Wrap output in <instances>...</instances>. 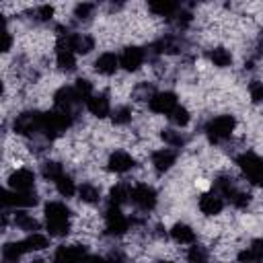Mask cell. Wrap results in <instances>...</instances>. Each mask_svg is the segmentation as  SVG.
I'll return each instance as SVG.
<instances>
[{"label":"cell","instance_id":"1","mask_svg":"<svg viewBox=\"0 0 263 263\" xmlns=\"http://www.w3.org/2000/svg\"><path fill=\"white\" fill-rule=\"evenodd\" d=\"M45 226L49 236H66L70 232V210L62 201H49L45 205Z\"/></svg>","mask_w":263,"mask_h":263},{"label":"cell","instance_id":"2","mask_svg":"<svg viewBox=\"0 0 263 263\" xmlns=\"http://www.w3.org/2000/svg\"><path fill=\"white\" fill-rule=\"evenodd\" d=\"M72 125V115L66 113V111H60V109H53L49 113H43V127H41V134L49 140L58 138L60 134H64L68 127Z\"/></svg>","mask_w":263,"mask_h":263},{"label":"cell","instance_id":"3","mask_svg":"<svg viewBox=\"0 0 263 263\" xmlns=\"http://www.w3.org/2000/svg\"><path fill=\"white\" fill-rule=\"evenodd\" d=\"M236 127V119L232 115H218L205 125V136L212 144H220L232 136Z\"/></svg>","mask_w":263,"mask_h":263},{"label":"cell","instance_id":"4","mask_svg":"<svg viewBox=\"0 0 263 263\" xmlns=\"http://www.w3.org/2000/svg\"><path fill=\"white\" fill-rule=\"evenodd\" d=\"M236 164L240 171L247 175V179L259 187H263V158L257 156L255 152H242L236 158Z\"/></svg>","mask_w":263,"mask_h":263},{"label":"cell","instance_id":"5","mask_svg":"<svg viewBox=\"0 0 263 263\" xmlns=\"http://www.w3.org/2000/svg\"><path fill=\"white\" fill-rule=\"evenodd\" d=\"M14 132L18 136H37L41 134V127H43V113H37V111H25L21 115H16L14 123H12Z\"/></svg>","mask_w":263,"mask_h":263},{"label":"cell","instance_id":"6","mask_svg":"<svg viewBox=\"0 0 263 263\" xmlns=\"http://www.w3.org/2000/svg\"><path fill=\"white\" fill-rule=\"evenodd\" d=\"M58 45L62 47H68L72 49L74 53H88L92 47H95V39L86 33H64L60 29V35H58Z\"/></svg>","mask_w":263,"mask_h":263},{"label":"cell","instance_id":"7","mask_svg":"<svg viewBox=\"0 0 263 263\" xmlns=\"http://www.w3.org/2000/svg\"><path fill=\"white\" fill-rule=\"evenodd\" d=\"M127 228H129V220L121 214L119 205H111L109 203V208L105 212V230H107V234L121 236V234L127 232Z\"/></svg>","mask_w":263,"mask_h":263},{"label":"cell","instance_id":"8","mask_svg":"<svg viewBox=\"0 0 263 263\" xmlns=\"http://www.w3.org/2000/svg\"><path fill=\"white\" fill-rule=\"evenodd\" d=\"M88 261V251L84 245H62L55 249L53 263H84Z\"/></svg>","mask_w":263,"mask_h":263},{"label":"cell","instance_id":"9","mask_svg":"<svg viewBox=\"0 0 263 263\" xmlns=\"http://www.w3.org/2000/svg\"><path fill=\"white\" fill-rule=\"evenodd\" d=\"M129 199L134 201L136 208L148 212V210H152L156 205V191L148 183H138V185L132 187V197Z\"/></svg>","mask_w":263,"mask_h":263},{"label":"cell","instance_id":"10","mask_svg":"<svg viewBox=\"0 0 263 263\" xmlns=\"http://www.w3.org/2000/svg\"><path fill=\"white\" fill-rule=\"evenodd\" d=\"M148 107L150 111L154 113H160V115H171L179 105H177V95L171 92V90H164V92H154V97L148 101Z\"/></svg>","mask_w":263,"mask_h":263},{"label":"cell","instance_id":"11","mask_svg":"<svg viewBox=\"0 0 263 263\" xmlns=\"http://www.w3.org/2000/svg\"><path fill=\"white\" fill-rule=\"evenodd\" d=\"M78 103H80V97L76 95L74 86H62V88H58L55 95H53V105H55V109L66 111V113H70V115H72V109H74Z\"/></svg>","mask_w":263,"mask_h":263},{"label":"cell","instance_id":"12","mask_svg":"<svg viewBox=\"0 0 263 263\" xmlns=\"http://www.w3.org/2000/svg\"><path fill=\"white\" fill-rule=\"evenodd\" d=\"M2 203L10 208H31L37 203V195L33 191H12L6 189L2 193Z\"/></svg>","mask_w":263,"mask_h":263},{"label":"cell","instance_id":"13","mask_svg":"<svg viewBox=\"0 0 263 263\" xmlns=\"http://www.w3.org/2000/svg\"><path fill=\"white\" fill-rule=\"evenodd\" d=\"M144 58H146V53H144L142 47L129 45V47H125V49L121 51V55H119V66H121L123 70H127V72H136V70L144 64Z\"/></svg>","mask_w":263,"mask_h":263},{"label":"cell","instance_id":"14","mask_svg":"<svg viewBox=\"0 0 263 263\" xmlns=\"http://www.w3.org/2000/svg\"><path fill=\"white\" fill-rule=\"evenodd\" d=\"M35 185V175L29 168H16L8 177V187L12 191H33Z\"/></svg>","mask_w":263,"mask_h":263},{"label":"cell","instance_id":"15","mask_svg":"<svg viewBox=\"0 0 263 263\" xmlns=\"http://www.w3.org/2000/svg\"><path fill=\"white\" fill-rule=\"evenodd\" d=\"M134 166H136V160H134V156L127 154L125 150H115V152H111V156H109V160H107V168H109L111 173H127V171H132Z\"/></svg>","mask_w":263,"mask_h":263},{"label":"cell","instance_id":"16","mask_svg":"<svg viewBox=\"0 0 263 263\" xmlns=\"http://www.w3.org/2000/svg\"><path fill=\"white\" fill-rule=\"evenodd\" d=\"M86 109H88L95 117H99V119L111 115V103H109V97H107L105 92L92 95V97L86 101Z\"/></svg>","mask_w":263,"mask_h":263},{"label":"cell","instance_id":"17","mask_svg":"<svg viewBox=\"0 0 263 263\" xmlns=\"http://www.w3.org/2000/svg\"><path fill=\"white\" fill-rule=\"evenodd\" d=\"M222 208H224V199H222L216 191L203 193V195L199 197V210H201V214H205V216H216V214L222 212Z\"/></svg>","mask_w":263,"mask_h":263},{"label":"cell","instance_id":"18","mask_svg":"<svg viewBox=\"0 0 263 263\" xmlns=\"http://www.w3.org/2000/svg\"><path fill=\"white\" fill-rule=\"evenodd\" d=\"M177 160V152L171 150V148H160V150H154L152 152V164L158 173H164L168 171Z\"/></svg>","mask_w":263,"mask_h":263},{"label":"cell","instance_id":"19","mask_svg":"<svg viewBox=\"0 0 263 263\" xmlns=\"http://www.w3.org/2000/svg\"><path fill=\"white\" fill-rule=\"evenodd\" d=\"M117 68H119V58H117L115 53H111V51H105V53H101V55L95 60V70H97L99 74L111 76V74H115Z\"/></svg>","mask_w":263,"mask_h":263},{"label":"cell","instance_id":"20","mask_svg":"<svg viewBox=\"0 0 263 263\" xmlns=\"http://www.w3.org/2000/svg\"><path fill=\"white\" fill-rule=\"evenodd\" d=\"M171 236L179 245H191V242H195V230L189 224H183V222H177L171 228Z\"/></svg>","mask_w":263,"mask_h":263},{"label":"cell","instance_id":"21","mask_svg":"<svg viewBox=\"0 0 263 263\" xmlns=\"http://www.w3.org/2000/svg\"><path fill=\"white\" fill-rule=\"evenodd\" d=\"M55 64L60 70H66V72H72L76 68V53L68 47H62L58 45L55 47Z\"/></svg>","mask_w":263,"mask_h":263},{"label":"cell","instance_id":"22","mask_svg":"<svg viewBox=\"0 0 263 263\" xmlns=\"http://www.w3.org/2000/svg\"><path fill=\"white\" fill-rule=\"evenodd\" d=\"M177 8L179 6L171 0H152V2H148V10L156 16H171V14L177 12Z\"/></svg>","mask_w":263,"mask_h":263},{"label":"cell","instance_id":"23","mask_svg":"<svg viewBox=\"0 0 263 263\" xmlns=\"http://www.w3.org/2000/svg\"><path fill=\"white\" fill-rule=\"evenodd\" d=\"M132 197V189L125 183H117L109 189V203L111 205H121Z\"/></svg>","mask_w":263,"mask_h":263},{"label":"cell","instance_id":"24","mask_svg":"<svg viewBox=\"0 0 263 263\" xmlns=\"http://www.w3.org/2000/svg\"><path fill=\"white\" fill-rule=\"evenodd\" d=\"M208 58H210V62H212L214 66H218V68H226V66L232 64V53H230L228 49H224V47H214V49H210V51H208Z\"/></svg>","mask_w":263,"mask_h":263},{"label":"cell","instance_id":"25","mask_svg":"<svg viewBox=\"0 0 263 263\" xmlns=\"http://www.w3.org/2000/svg\"><path fill=\"white\" fill-rule=\"evenodd\" d=\"M14 226L21 228V230H25V232H31V234L35 230H39V222L31 214H27V212H16L14 214Z\"/></svg>","mask_w":263,"mask_h":263},{"label":"cell","instance_id":"26","mask_svg":"<svg viewBox=\"0 0 263 263\" xmlns=\"http://www.w3.org/2000/svg\"><path fill=\"white\" fill-rule=\"evenodd\" d=\"M78 195H80V201H84V203H97L101 199V191L92 183H82L78 187Z\"/></svg>","mask_w":263,"mask_h":263},{"label":"cell","instance_id":"27","mask_svg":"<svg viewBox=\"0 0 263 263\" xmlns=\"http://www.w3.org/2000/svg\"><path fill=\"white\" fill-rule=\"evenodd\" d=\"M23 245H25L27 253H31V251H43V249L49 245V240H47V236H43V234H39V232H33V234H29V236L23 240Z\"/></svg>","mask_w":263,"mask_h":263},{"label":"cell","instance_id":"28","mask_svg":"<svg viewBox=\"0 0 263 263\" xmlns=\"http://www.w3.org/2000/svg\"><path fill=\"white\" fill-rule=\"evenodd\" d=\"M41 175H43V179L55 183V181L64 175V168H62L60 162H55V160H47V162H43V166H41Z\"/></svg>","mask_w":263,"mask_h":263},{"label":"cell","instance_id":"29","mask_svg":"<svg viewBox=\"0 0 263 263\" xmlns=\"http://www.w3.org/2000/svg\"><path fill=\"white\" fill-rule=\"evenodd\" d=\"M55 189H58V193H60L62 197H72V195L76 193V185H74L72 177L66 175V173L55 181Z\"/></svg>","mask_w":263,"mask_h":263},{"label":"cell","instance_id":"30","mask_svg":"<svg viewBox=\"0 0 263 263\" xmlns=\"http://www.w3.org/2000/svg\"><path fill=\"white\" fill-rule=\"evenodd\" d=\"M25 253H27V249H25L23 240H16V242H6V245L2 247V257H4V259L18 261V257H21V255H25Z\"/></svg>","mask_w":263,"mask_h":263},{"label":"cell","instance_id":"31","mask_svg":"<svg viewBox=\"0 0 263 263\" xmlns=\"http://www.w3.org/2000/svg\"><path fill=\"white\" fill-rule=\"evenodd\" d=\"M111 119H113L115 125H125V123L132 121V109H129L127 105H123V107H115V109L111 111Z\"/></svg>","mask_w":263,"mask_h":263},{"label":"cell","instance_id":"32","mask_svg":"<svg viewBox=\"0 0 263 263\" xmlns=\"http://www.w3.org/2000/svg\"><path fill=\"white\" fill-rule=\"evenodd\" d=\"M160 138L164 140V144H168L171 148H179L185 144V136L181 132H175V129H164L160 134Z\"/></svg>","mask_w":263,"mask_h":263},{"label":"cell","instance_id":"33","mask_svg":"<svg viewBox=\"0 0 263 263\" xmlns=\"http://www.w3.org/2000/svg\"><path fill=\"white\" fill-rule=\"evenodd\" d=\"M168 119H171V121H173L177 127H185V125L189 123L191 115H189V111H187L185 107H181V105H179V107H177V109H175V111L168 115Z\"/></svg>","mask_w":263,"mask_h":263},{"label":"cell","instance_id":"34","mask_svg":"<svg viewBox=\"0 0 263 263\" xmlns=\"http://www.w3.org/2000/svg\"><path fill=\"white\" fill-rule=\"evenodd\" d=\"M187 259H189V263H210V255H208V251H205L203 247H199V245H195V247L189 249Z\"/></svg>","mask_w":263,"mask_h":263},{"label":"cell","instance_id":"35","mask_svg":"<svg viewBox=\"0 0 263 263\" xmlns=\"http://www.w3.org/2000/svg\"><path fill=\"white\" fill-rule=\"evenodd\" d=\"M74 90H76V95L80 97V101H88L95 92H92V84L88 82V80H84V78H80V80H76V84H74Z\"/></svg>","mask_w":263,"mask_h":263},{"label":"cell","instance_id":"36","mask_svg":"<svg viewBox=\"0 0 263 263\" xmlns=\"http://www.w3.org/2000/svg\"><path fill=\"white\" fill-rule=\"evenodd\" d=\"M228 201H230L234 208H240V210H242V208H247V205L251 203V195H249V193H245V191H240V189H236Z\"/></svg>","mask_w":263,"mask_h":263},{"label":"cell","instance_id":"37","mask_svg":"<svg viewBox=\"0 0 263 263\" xmlns=\"http://www.w3.org/2000/svg\"><path fill=\"white\" fill-rule=\"evenodd\" d=\"M92 12H95V4H90V2H80V4H76V8H74V16L76 18H90L92 16Z\"/></svg>","mask_w":263,"mask_h":263},{"label":"cell","instance_id":"38","mask_svg":"<svg viewBox=\"0 0 263 263\" xmlns=\"http://www.w3.org/2000/svg\"><path fill=\"white\" fill-rule=\"evenodd\" d=\"M249 97L253 103H263V82L261 80H253L249 84Z\"/></svg>","mask_w":263,"mask_h":263},{"label":"cell","instance_id":"39","mask_svg":"<svg viewBox=\"0 0 263 263\" xmlns=\"http://www.w3.org/2000/svg\"><path fill=\"white\" fill-rule=\"evenodd\" d=\"M238 261L240 263H263V257L249 247V249H245V251L238 253Z\"/></svg>","mask_w":263,"mask_h":263},{"label":"cell","instance_id":"40","mask_svg":"<svg viewBox=\"0 0 263 263\" xmlns=\"http://www.w3.org/2000/svg\"><path fill=\"white\" fill-rule=\"evenodd\" d=\"M51 16H53V6L43 4V6L37 8V18H39V21H49Z\"/></svg>","mask_w":263,"mask_h":263},{"label":"cell","instance_id":"41","mask_svg":"<svg viewBox=\"0 0 263 263\" xmlns=\"http://www.w3.org/2000/svg\"><path fill=\"white\" fill-rule=\"evenodd\" d=\"M10 45H12V37H10V33L4 29V31H2V51H8Z\"/></svg>","mask_w":263,"mask_h":263},{"label":"cell","instance_id":"42","mask_svg":"<svg viewBox=\"0 0 263 263\" xmlns=\"http://www.w3.org/2000/svg\"><path fill=\"white\" fill-rule=\"evenodd\" d=\"M88 263H111L109 259H103V257H90Z\"/></svg>","mask_w":263,"mask_h":263},{"label":"cell","instance_id":"43","mask_svg":"<svg viewBox=\"0 0 263 263\" xmlns=\"http://www.w3.org/2000/svg\"><path fill=\"white\" fill-rule=\"evenodd\" d=\"M2 263H18V261H12V259H4Z\"/></svg>","mask_w":263,"mask_h":263},{"label":"cell","instance_id":"44","mask_svg":"<svg viewBox=\"0 0 263 263\" xmlns=\"http://www.w3.org/2000/svg\"><path fill=\"white\" fill-rule=\"evenodd\" d=\"M33 263H47V261H43V259H35Z\"/></svg>","mask_w":263,"mask_h":263},{"label":"cell","instance_id":"45","mask_svg":"<svg viewBox=\"0 0 263 263\" xmlns=\"http://www.w3.org/2000/svg\"><path fill=\"white\" fill-rule=\"evenodd\" d=\"M158 263H173V261H158Z\"/></svg>","mask_w":263,"mask_h":263},{"label":"cell","instance_id":"46","mask_svg":"<svg viewBox=\"0 0 263 263\" xmlns=\"http://www.w3.org/2000/svg\"><path fill=\"white\" fill-rule=\"evenodd\" d=\"M261 43H263V35H261Z\"/></svg>","mask_w":263,"mask_h":263}]
</instances>
